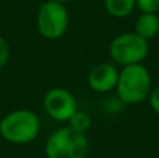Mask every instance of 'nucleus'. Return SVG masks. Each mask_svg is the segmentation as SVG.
Masks as SVG:
<instances>
[{
  "label": "nucleus",
  "mask_w": 159,
  "mask_h": 158,
  "mask_svg": "<svg viewBox=\"0 0 159 158\" xmlns=\"http://www.w3.org/2000/svg\"><path fill=\"white\" fill-rule=\"evenodd\" d=\"M134 32L145 41L154 39L159 34V16L158 14H140L134 24Z\"/></svg>",
  "instance_id": "nucleus-8"
},
{
  "label": "nucleus",
  "mask_w": 159,
  "mask_h": 158,
  "mask_svg": "<svg viewBox=\"0 0 159 158\" xmlns=\"http://www.w3.org/2000/svg\"><path fill=\"white\" fill-rule=\"evenodd\" d=\"M152 88L151 73L143 63L124 66L119 72L116 97L124 105H137L147 101Z\"/></svg>",
  "instance_id": "nucleus-1"
},
{
  "label": "nucleus",
  "mask_w": 159,
  "mask_h": 158,
  "mask_svg": "<svg viewBox=\"0 0 159 158\" xmlns=\"http://www.w3.org/2000/svg\"><path fill=\"white\" fill-rule=\"evenodd\" d=\"M135 7L141 14H158L159 0H135Z\"/></svg>",
  "instance_id": "nucleus-11"
},
{
  "label": "nucleus",
  "mask_w": 159,
  "mask_h": 158,
  "mask_svg": "<svg viewBox=\"0 0 159 158\" xmlns=\"http://www.w3.org/2000/svg\"><path fill=\"white\" fill-rule=\"evenodd\" d=\"M41 120L31 109H14L0 120V136L11 144H28L38 137Z\"/></svg>",
  "instance_id": "nucleus-2"
},
{
  "label": "nucleus",
  "mask_w": 159,
  "mask_h": 158,
  "mask_svg": "<svg viewBox=\"0 0 159 158\" xmlns=\"http://www.w3.org/2000/svg\"><path fill=\"white\" fill-rule=\"evenodd\" d=\"M119 72L115 63H99L95 64L88 72L87 84L96 94H109L116 90L119 80Z\"/></svg>",
  "instance_id": "nucleus-7"
},
{
  "label": "nucleus",
  "mask_w": 159,
  "mask_h": 158,
  "mask_svg": "<svg viewBox=\"0 0 159 158\" xmlns=\"http://www.w3.org/2000/svg\"><path fill=\"white\" fill-rule=\"evenodd\" d=\"M52 2H56V3H60V4L66 6V4H67V3H71V2H74V0H52Z\"/></svg>",
  "instance_id": "nucleus-15"
},
{
  "label": "nucleus",
  "mask_w": 159,
  "mask_h": 158,
  "mask_svg": "<svg viewBox=\"0 0 159 158\" xmlns=\"http://www.w3.org/2000/svg\"><path fill=\"white\" fill-rule=\"evenodd\" d=\"M89 143L85 133H80L64 126L55 130L46 140L45 157L46 158H85Z\"/></svg>",
  "instance_id": "nucleus-3"
},
{
  "label": "nucleus",
  "mask_w": 159,
  "mask_h": 158,
  "mask_svg": "<svg viewBox=\"0 0 159 158\" xmlns=\"http://www.w3.org/2000/svg\"><path fill=\"white\" fill-rule=\"evenodd\" d=\"M149 53L148 41L138 36L134 31L121 32L109 44V55L115 64L124 67L141 64Z\"/></svg>",
  "instance_id": "nucleus-4"
},
{
  "label": "nucleus",
  "mask_w": 159,
  "mask_h": 158,
  "mask_svg": "<svg viewBox=\"0 0 159 158\" xmlns=\"http://www.w3.org/2000/svg\"><path fill=\"white\" fill-rule=\"evenodd\" d=\"M148 101H149V105H151L152 111L157 115H159V86L152 88L151 94L148 97Z\"/></svg>",
  "instance_id": "nucleus-14"
},
{
  "label": "nucleus",
  "mask_w": 159,
  "mask_h": 158,
  "mask_svg": "<svg viewBox=\"0 0 159 158\" xmlns=\"http://www.w3.org/2000/svg\"><path fill=\"white\" fill-rule=\"evenodd\" d=\"M105 10L115 18H124L135 8V0H103Z\"/></svg>",
  "instance_id": "nucleus-9"
},
{
  "label": "nucleus",
  "mask_w": 159,
  "mask_h": 158,
  "mask_svg": "<svg viewBox=\"0 0 159 158\" xmlns=\"http://www.w3.org/2000/svg\"><path fill=\"white\" fill-rule=\"evenodd\" d=\"M43 109L49 118L57 122H69L77 111V100L71 91L63 87L50 88L43 97Z\"/></svg>",
  "instance_id": "nucleus-6"
},
{
  "label": "nucleus",
  "mask_w": 159,
  "mask_h": 158,
  "mask_svg": "<svg viewBox=\"0 0 159 158\" xmlns=\"http://www.w3.org/2000/svg\"><path fill=\"white\" fill-rule=\"evenodd\" d=\"M123 108H124V104L117 97H110L105 102V111L107 114H119L120 111H123Z\"/></svg>",
  "instance_id": "nucleus-13"
},
{
  "label": "nucleus",
  "mask_w": 159,
  "mask_h": 158,
  "mask_svg": "<svg viewBox=\"0 0 159 158\" xmlns=\"http://www.w3.org/2000/svg\"><path fill=\"white\" fill-rule=\"evenodd\" d=\"M70 16L66 6L60 3L46 0L38 8L36 28L42 38L48 41H56L66 34L69 28Z\"/></svg>",
  "instance_id": "nucleus-5"
},
{
  "label": "nucleus",
  "mask_w": 159,
  "mask_h": 158,
  "mask_svg": "<svg viewBox=\"0 0 159 158\" xmlns=\"http://www.w3.org/2000/svg\"><path fill=\"white\" fill-rule=\"evenodd\" d=\"M91 125H92V119L91 116L84 111H80L77 109L75 114L70 118L69 120V126L71 129H74L75 132H80V133H87L89 130Z\"/></svg>",
  "instance_id": "nucleus-10"
},
{
  "label": "nucleus",
  "mask_w": 159,
  "mask_h": 158,
  "mask_svg": "<svg viewBox=\"0 0 159 158\" xmlns=\"http://www.w3.org/2000/svg\"><path fill=\"white\" fill-rule=\"evenodd\" d=\"M11 56V48L10 44L6 41L3 36H0V70L8 63Z\"/></svg>",
  "instance_id": "nucleus-12"
}]
</instances>
